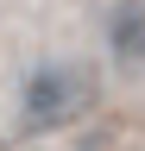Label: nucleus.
Listing matches in <instances>:
<instances>
[{
    "label": "nucleus",
    "mask_w": 145,
    "mask_h": 151,
    "mask_svg": "<svg viewBox=\"0 0 145 151\" xmlns=\"http://www.w3.org/2000/svg\"><path fill=\"white\" fill-rule=\"evenodd\" d=\"M82 101H88V88H82V76L76 69H63V63H44L38 76L25 82V126H69L82 113Z\"/></svg>",
    "instance_id": "nucleus-1"
},
{
    "label": "nucleus",
    "mask_w": 145,
    "mask_h": 151,
    "mask_svg": "<svg viewBox=\"0 0 145 151\" xmlns=\"http://www.w3.org/2000/svg\"><path fill=\"white\" fill-rule=\"evenodd\" d=\"M107 50H114L120 69H133L145 57V6L139 0H120V6L107 13Z\"/></svg>",
    "instance_id": "nucleus-2"
}]
</instances>
